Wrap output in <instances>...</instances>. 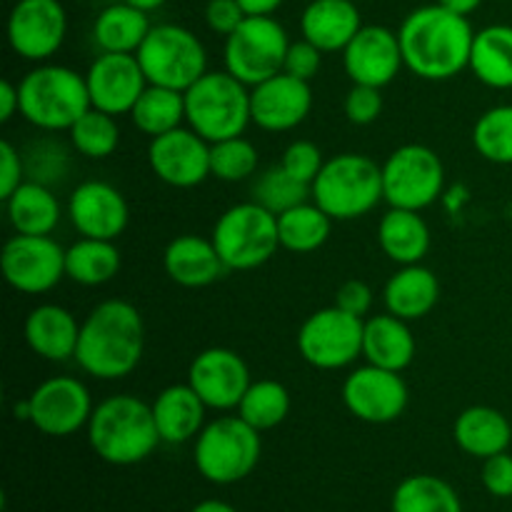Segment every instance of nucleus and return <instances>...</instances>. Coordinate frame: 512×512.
<instances>
[{
	"label": "nucleus",
	"mask_w": 512,
	"mask_h": 512,
	"mask_svg": "<svg viewBox=\"0 0 512 512\" xmlns=\"http://www.w3.org/2000/svg\"><path fill=\"white\" fill-rule=\"evenodd\" d=\"M148 165L155 178L170 188H198L210 178V143L193 128L180 125L150 138Z\"/></svg>",
	"instance_id": "f3484780"
},
{
	"label": "nucleus",
	"mask_w": 512,
	"mask_h": 512,
	"mask_svg": "<svg viewBox=\"0 0 512 512\" xmlns=\"http://www.w3.org/2000/svg\"><path fill=\"white\" fill-rule=\"evenodd\" d=\"M415 350H418V345H415V335L410 330L408 320L398 318L393 313L373 315V318L365 320V363L393 370V373H403L415 360Z\"/></svg>",
	"instance_id": "cd10ccee"
},
{
	"label": "nucleus",
	"mask_w": 512,
	"mask_h": 512,
	"mask_svg": "<svg viewBox=\"0 0 512 512\" xmlns=\"http://www.w3.org/2000/svg\"><path fill=\"white\" fill-rule=\"evenodd\" d=\"M150 28L153 23L145 10L120 0L100 10L93 23V40L100 53H138Z\"/></svg>",
	"instance_id": "2f4dec72"
},
{
	"label": "nucleus",
	"mask_w": 512,
	"mask_h": 512,
	"mask_svg": "<svg viewBox=\"0 0 512 512\" xmlns=\"http://www.w3.org/2000/svg\"><path fill=\"white\" fill-rule=\"evenodd\" d=\"M163 268L180 288H208L228 273L213 238H200L193 233L170 240L163 253Z\"/></svg>",
	"instance_id": "b1692460"
},
{
	"label": "nucleus",
	"mask_w": 512,
	"mask_h": 512,
	"mask_svg": "<svg viewBox=\"0 0 512 512\" xmlns=\"http://www.w3.org/2000/svg\"><path fill=\"white\" fill-rule=\"evenodd\" d=\"M5 203L10 225L20 235H50L60 223V200L38 180H23Z\"/></svg>",
	"instance_id": "7c9ffc66"
},
{
	"label": "nucleus",
	"mask_w": 512,
	"mask_h": 512,
	"mask_svg": "<svg viewBox=\"0 0 512 512\" xmlns=\"http://www.w3.org/2000/svg\"><path fill=\"white\" fill-rule=\"evenodd\" d=\"M125 3L135 5V8L145 10V13H153V10H158L160 5H165V0H125Z\"/></svg>",
	"instance_id": "6e6d98bb"
},
{
	"label": "nucleus",
	"mask_w": 512,
	"mask_h": 512,
	"mask_svg": "<svg viewBox=\"0 0 512 512\" xmlns=\"http://www.w3.org/2000/svg\"><path fill=\"white\" fill-rule=\"evenodd\" d=\"M440 300V283L438 275L423 263L400 265L390 280L385 283L383 303L385 310L398 318L413 320L425 318Z\"/></svg>",
	"instance_id": "bb28decb"
},
{
	"label": "nucleus",
	"mask_w": 512,
	"mask_h": 512,
	"mask_svg": "<svg viewBox=\"0 0 512 512\" xmlns=\"http://www.w3.org/2000/svg\"><path fill=\"white\" fill-rule=\"evenodd\" d=\"M313 110V88L308 80L278 73L250 88V118L265 133H288Z\"/></svg>",
	"instance_id": "412c9836"
},
{
	"label": "nucleus",
	"mask_w": 512,
	"mask_h": 512,
	"mask_svg": "<svg viewBox=\"0 0 512 512\" xmlns=\"http://www.w3.org/2000/svg\"><path fill=\"white\" fill-rule=\"evenodd\" d=\"M250 368L235 350H200L188 368V385L200 395L208 410L230 413L238 410L245 390L250 388Z\"/></svg>",
	"instance_id": "a211bd4d"
},
{
	"label": "nucleus",
	"mask_w": 512,
	"mask_h": 512,
	"mask_svg": "<svg viewBox=\"0 0 512 512\" xmlns=\"http://www.w3.org/2000/svg\"><path fill=\"white\" fill-rule=\"evenodd\" d=\"M378 245L393 263H423L430 250V228L418 210L390 208L378 223Z\"/></svg>",
	"instance_id": "c756f323"
},
{
	"label": "nucleus",
	"mask_w": 512,
	"mask_h": 512,
	"mask_svg": "<svg viewBox=\"0 0 512 512\" xmlns=\"http://www.w3.org/2000/svg\"><path fill=\"white\" fill-rule=\"evenodd\" d=\"M480 480L493 498H512V455L508 450L483 460Z\"/></svg>",
	"instance_id": "49530a36"
},
{
	"label": "nucleus",
	"mask_w": 512,
	"mask_h": 512,
	"mask_svg": "<svg viewBox=\"0 0 512 512\" xmlns=\"http://www.w3.org/2000/svg\"><path fill=\"white\" fill-rule=\"evenodd\" d=\"M453 440L470 458H493V455L505 453L510 448L512 425L498 408L473 405L455 418Z\"/></svg>",
	"instance_id": "c85d7f7f"
},
{
	"label": "nucleus",
	"mask_w": 512,
	"mask_h": 512,
	"mask_svg": "<svg viewBox=\"0 0 512 512\" xmlns=\"http://www.w3.org/2000/svg\"><path fill=\"white\" fill-rule=\"evenodd\" d=\"M260 433L240 415H220L205 423L195 438L193 460L208 483L233 485L248 478L260 463Z\"/></svg>",
	"instance_id": "0eeeda50"
},
{
	"label": "nucleus",
	"mask_w": 512,
	"mask_h": 512,
	"mask_svg": "<svg viewBox=\"0 0 512 512\" xmlns=\"http://www.w3.org/2000/svg\"><path fill=\"white\" fill-rule=\"evenodd\" d=\"M335 305L345 310V313L365 318L370 308H373V290L363 280H345L338 288V293H335Z\"/></svg>",
	"instance_id": "8fccbe9b"
},
{
	"label": "nucleus",
	"mask_w": 512,
	"mask_h": 512,
	"mask_svg": "<svg viewBox=\"0 0 512 512\" xmlns=\"http://www.w3.org/2000/svg\"><path fill=\"white\" fill-rule=\"evenodd\" d=\"M310 200L333 220L363 218L385 200L383 165L360 153L333 155L310 185Z\"/></svg>",
	"instance_id": "39448f33"
},
{
	"label": "nucleus",
	"mask_w": 512,
	"mask_h": 512,
	"mask_svg": "<svg viewBox=\"0 0 512 512\" xmlns=\"http://www.w3.org/2000/svg\"><path fill=\"white\" fill-rule=\"evenodd\" d=\"M190 512H238L230 503L225 500H203V503L195 505Z\"/></svg>",
	"instance_id": "5fc2aeb1"
},
{
	"label": "nucleus",
	"mask_w": 512,
	"mask_h": 512,
	"mask_svg": "<svg viewBox=\"0 0 512 512\" xmlns=\"http://www.w3.org/2000/svg\"><path fill=\"white\" fill-rule=\"evenodd\" d=\"M438 3L443 5V8L453 10V13H458V15H473L475 10L483 5V0H438Z\"/></svg>",
	"instance_id": "864d4df0"
},
{
	"label": "nucleus",
	"mask_w": 512,
	"mask_h": 512,
	"mask_svg": "<svg viewBox=\"0 0 512 512\" xmlns=\"http://www.w3.org/2000/svg\"><path fill=\"white\" fill-rule=\"evenodd\" d=\"M213 243L228 270H255L280 248L278 215L248 200L225 210L213 225Z\"/></svg>",
	"instance_id": "1a4fd4ad"
},
{
	"label": "nucleus",
	"mask_w": 512,
	"mask_h": 512,
	"mask_svg": "<svg viewBox=\"0 0 512 512\" xmlns=\"http://www.w3.org/2000/svg\"><path fill=\"white\" fill-rule=\"evenodd\" d=\"M345 118L353 125H373L383 115V90L370 85H353L345 95Z\"/></svg>",
	"instance_id": "c03bdc74"
},
{
	"label": "nucleus",
	"mask_w": 512,
	"mask_h": 512,
	"mask_svg": "<svg viewBox=\"0 0 512 512\" xmlns=\"http://www.w3.org/2000/svg\"><path fill=\"white\" fill-rule=\"evenodd\" d=\"M473 145L480 158L512 165V105H495L475 120Z\"/></svg>",
	"instance_id": "ea45409f"
},
{
	"label": "nucleus",
	"mask_w": 512,
	"mask_h": 512,
	"mask_svg": "<svg viewBox=\"0 0 512 512\" xmlns=\"http://www.w3.org/2000/svg\"><path fill=\"white\" fill-rule=\"evenodd\" d=\"M23 335L28 348L38 358L50 360V363H68V360H75L80 323L63 305L43 303L28 313Z\"/></svg>",
	"instance_id": "5701e85b"
},
{
	"label": "nucleus",
	"mask_w": 512,
	"mask_h": 512,
	"mask_svg": "<svg viewBox=\"0 0 512 512\" xmlns=\"http://www.w3.org/2000/svg\"><path fill=\"white\" fill-rule=\"evenodd\" d=\"M365 320L338 305L315 310L298 330L300 358L318 370H345L363 355Z\"/></svg>",
	"instance_id": "f8f14e48"
},
{
	"label": "nucleus",
	"mask_w": 512,
	"mask_h": 512,
	"mask_svg": "<svg viewBox=\"0 0 512 512\" xmlns=\"http://www.w3.org/2000/svg\"><path fill=\"white\" fill-rule=\"evenodd\" d=\"M120 265H123V258L115 240L80 235V240L65 248V278L85 288L110 283L120 273Z\"/></svg>",
	"instance_id": "72a5a7b5"
},
{
	"label": "nucleus",
	"mask_w": 512,
	"mask_h": 512,
	"mask_svg": "<svg viewBox=\"0 0 512 512\" xmlns=\"http://www.w3.org/2000/svg\"><path fill=\"white\" fill-rule=\"evenodd\" d=\"M5 283L23 295H43L65 278V248L50 235H20L5 240L0 253Z\"/></svg>",
	"instance_id": "4468645a"
},
{
	"label": "nucleus",
	"mask_w": 512,
	"mask_h": 512,
	"mask_svg": "<svg viewBox=\"0 0 512 512\" xmlns=\"http://www.w3.org/2000/svg\"><path fill=\"white\" fill-rule=\"evenodd\" d=\"M468 70L488 88H512V25L495 23L475 33Z\"/></svg>",
	"instance_id": "473e14b6"
},
{
	"label": "nucleus",
	"mask_w": 512,
	"mask_h": 512,
	"mask_svg": "<svg viewBox=\"0 0 512 512\" xmlns=\"http://www.w3.org/2000/svg\"><path fill=\"white\" fill-rule=\"evenodd\" d=\"M85 430L93 453L105 463L120 468L143 463L163 443L155 428L150 403L130 393L100 400Z\"/></svg>",
	"instance_id": "7ed1b4c3"
},
{
	"label": "nucleus",
	"mask_w": 512,
	"mask_h": 512,
	"mask_svg": "<svg viewBox=\"0 0 512 512\" xmlns=\"http://www.w3.org/2000/svg\"><path fill=\"white\" fill-rule=\"evenodd\" d=\"M445 165L433 148L408 143L383 163V198L390 208L425 210L443 195Z\"/></svg>",
	"instance_id": "9b49d317"
},
{
	"label": "nucleus",
	"mask_w": 512,
	"mask_h": 512,
	"mask_svg": "<svg viewBox=\"0 0 512 512\" xmlns=\"http://www.w3.org/2000/svg\"><path fill=\"white\" fill-rule=\"evenodd\" d=\"M185 123L210 145L243 135L250 118V88L228 70H208L185 90Z\"/></svg>",
	"instance_id": "423d86ee"
},
{
	"label": "nucleus",
	"mask_w": 512,
	"mask_h": 512,
	"mask_svg": "<svg viewBox=\"0 0 512 512\" xmlns=\"http://www.w3.org/2000/svg\"><path fill=\"white\" fill-rule=\"evenodd\" d=\"M245 15H275L285 0H238Z\"/></svg>",
	"instance_id": "603ef678"
},
{
	"label": "nucleus",
	"mask_w": 512,
	"mask_h": 512,
	"mask_svg": "<svg viewBox=\"0 0 512 512\" xmlns=\"http://www.w3.org/2000/svg\"><path fill=\"white\" fill-rule=\"evenodd\" d=\"M130 120L148 138L170 133L185 123V95L180 90L148 83V88L130 110Z\"/></svg>",
	"instance_id": "c9c22d12"
},
{
	"label": "nucleus",
	"mask_w": 512,
	"mask_h": 512,
	"mask_svg": "<svg viewBox=\"0 0 512 512\" xmlns=\"http://www.w3.org/2000/svg\"><path fill=\"white\" fill-rule=\"evenodd\" d=\"M20 113V93L13 80L0 83V123H8Z\"/></svg>",
	"instance_id": "3c124183"
},
{
	"label": "nucleus",
	"mask_w": 512,
	"mask_h": 512,
	"mask_svg": "<svg viewBox=\"0 0 512 512\" xmlns=\"http://www.w3.org/2000/svg\"><path fill=\"white\" fill-rule=\"evenodd\" d=\"M405 68L423 80H450L470 68L475 30L468 15L440 3L423 5L405 15L398 28Z\"/></svg>",
	"instance_id": "f257e3e1"
},
{
	"label": "nucleus",
	"mask_w": 512,
	"mask_h": 512,
	"mask_svg": "<svg viewBox=\"0 0 512 512\" xmlns=\"http://www.w3.org/2000/svg\"><path fill=\"white\" fill-rule=\"evenodd\" d=\"M253 200L270 210L273 215L285 213V210L295 208V205L310 200V185L303 180L293 178L283 165H273V168L263 170L253 183Z\"/></svg>",
	"instance_id": "a19ab883"
},
{
	"label": "nucleus",
	"mask_w": 512,
	"mask_h": 512,
	"mask_svg": "<svg viewBox=\"0 0 512 512\" xmlns=\"http://www.w3.org/2000/svg\"><path fill=\"white\" fill-rule=\"evenodd\" d=\"M363 28L353 0H308L300 15V33L323 53H343Z\"/></svg>",
	"instance_id": "393cba45"
},
{
	"label": "nucleus",
	"mask_w": 512,
	"mask_h": 512,
	"mask_svg": "<svg viewBox=\"0 0 512 512\" xmlns=\"http://www.w3.org/2000/svg\"><path fill=\"white\" fill-rule=\"evenodd\" d=\"M18 93L20 115L45 133L70 130L80 115L93 108L85 75L68 65L38 63L20 78Z\"/></svg>",
	"instance_id": "20e7f679"
},
{
	"label": "nucleus",
	"mask_w": 512,
	"mask_h": 512,
	"mask_svg": "<svg viewBox=\"0 0 512 512\" xmlns=\"http://www.w3.org/2000/svg\"><path fill=\"white\" fill-rule=\"evenodd\" d=\"M90 105L108 115H130L133 105L148 88L135 53H100L85 70Z\"/></svg>",
	"instance_id": "6ab92c4d"
},
{
	"label": "nucleus",
	"mask_w": 512,
	"mask_h": 512,
	"mask_svg": "<svg viewBox=\"0 0 512 512\" xmlns=\"http://www.w3.org/2000/svg\"><path fill=\"white\" fill-rule=\"evenodd\" d=\"M330 230H333V218L313 200H305L278 215L280 248L290 250V253H315L328 243Z\"/></svg>",
	"instance_id": "f704fd0d"
},
{
	"label": "nucleus",
	"mask_w": 512,
	"mask_h": 512,
	"mask_svg": "<svg viewBox=\"0 0 512 512\" xmlns=\"http://www.w3.org/2000/svg\"><path fill=\"white\" fill-rule=\"evenodd\" d=\"M25 403H28V423L48 438H70L88 428L95 408L88 385L73 375H55L43 380L25 398Z\"/></svg>",
	"instance_id": "ddd939ff"
},
{
	"label": "nucleus",
	"mask_w": 512,
	"mask_h": 512,
	"mask_svg": "<svg viewBox=\"0 0 512 512\" xmlns=\"http://www.w3.org/2000/svg\"><path fill=\"white\" fill-rule=\"evenodd\" d=\"M260 153L248 138L235 135V138L220 140L210 145V175L223 183H240L250 175L258 173Z\"/></svg>",
	"instance_id": "79ce46f5"
},
{
	"label": "nucleus",
	"mask_w": 512,
	"mask_h": 512,
	"mask_svg": "<svg viewBox=\"0 0 512 512\" xmlns=\"http://www.w3.org/2000/svg\"><path fill=\"white\" fill-rule=\"evenodd\" d=\"M68 13L60 0H18L8 15V45L28 63H48L65 43Z\"/></svg>",
	"instance_id": "dca6fc26"
},
{
	"label": "nucleus",
	"mask_w": 512,
	"mask_h": 512,
	"mask_svg": "<svg viewBox=\"0 0 512 512\" xmlns=\"http://www.w3.org/2000/svg\"><path fill=\"white\" fill-rule=\"evenodd\" d=\"M150 408H153L160 440L168 445H183L188 440H195L205 428L208 405L188 383L168 385L165 390H160Z\"/></svg>",
	"instance_id": "a878e982"
},
{
	"label": "nucleus",
	"mask_w": 512,
	"mask_h": 512,
	"mask_svg": "<svg viewBox=\"0 0 512 512\" xmlns=\"http://www.w3.org/2000/svg\"><path fill=\"white\" fill-rule=\"evenodd\" d=\"M393 512H463L460 495L438 475H410L395 488Z\"/></svg>",
	"instance_id": "e433bc0d"
},
{
	"label": "nucleus",
	"mask_w": 512,
	"mask_h": 512,
	"mask_svg": "<svg viewBox=\"0 0 512 512\" xmlns=\"http://www.w3.org/2000/svg\"><path fill=\"white\" fill-rule=\"evenodd\" d=\"M25 163L20 150L10 140L0 143V200H8L23 185Z\"/></svg>",
	"instance_id": "09e8293b"
},
{
	"label": "nucleus",
	"mask_w": 512,
	"mask_h": 512,
	"mask_svg": "<svg viewBox=\"0 0 512 512\" xmlns=\"http://www.w3.org/2000/svg\"><path fill=\"white\" fill-rule=\"evenodd\" d=\"M245 18H248V15L240 8L238 0H208V3H205V25H208L215 35L228 38L230 33H235V28H238Z\"/></svg>",
	"instance_id": "de8ad7c7"
},
{
	"label": "nucleus",
	"mask_w": 512,
	"mask_h": 512,
	"mask_svg": "<svg viewBox=\"0 0 512 512\" xmlns=\"http://www.w3.org/2000/svg\"><path fill=\"white\" fill-rule=\"evenodd\" d=\"M68 138L75 153L83 155V158L105 160L120 145L118 118L98 108H90L88 113L75 120L73 128L68 130Z\"/></svg>",
	"instance_id": "58836bf2"
},
{
	"label": "nucleus",
	"mask_w": 512,
	"mask_h": 512,
	"mask_svg": "<svg viewBox=\"0 0 512 512\" xmlns=\"http://www.w3.org/2000/svg\"><path fill=\"white\" fill-rule=\"evenodd\" d=\"M138 63L150 85L185 90L208 73V50L190 28L175 23L153 25L138 48Z\"/></svg>",
	"instance_id": "6e6552de"
},
{
	"label": "nucleus",
	"mask_w": 512,
	"mask_h": 512,
	"mask_svg": "<svg viewBox=\"0 0 512 512\" xmlns=\"http://www.w3.org/2000/svg\"><path fill=\"white\" fill-rule=\"evenodd\" d=\"M293 40L273 15H248L225 38L223 63L230 75L248 88L283 73L285 55Z\"/></svg>",
	"instance_id": "9d476101"
},
{
	"label": "nucleus",
	"mask_w": 512,
	"mask_h": 512,
	"mask_svg": "<svg viewBox=\"0 0 512 512\" xmlns=\"http://www.w3.org/2000/svg\"><path fill=\"white\" fill-rule=\"evenodd\" d=\"M340 395L348 413L370 425L395 423L405 413L410 400L403 375L370 363L350 370Z\"/></svg>",
	"instance_id": "2eb2a0df"
},
{
	"label": "nucleus",
	"mask_w": 512,
	"mask_h": 512,
	"mask_svg": "<svg viewBox=\"0 0 512 512\" xmlns=\"http://www.w3.org/2000/svg\"><path fill=\"white\" fill-rule=\"evenodd\" d=\"M68 218L83 238L118 240L130 223V208L115 185L85 180L70 193Z\"/></svg>",
	"instance_id": "4be33fe9"
},
{
	"label": "nucleus",
	"mask_w": 512,
	"mask_h": 512,
	"mask_svg": "<svg viewBox=\"0 0 512 512\" xmlns=\"http://www.w3.org/2000/svg\"><path fill=\"white\" fill-rule=\"evenodd\" d=\"M343 65L353 85L383 90L405 68L398 30L385 25H363L343 50Z\"/></svg>",
	"instance_id": "aec40b11"
},
{
	"label": "nucleus",
	"mask_w": 512,
	"mask_h": 512,
	"mask_svg": "<svg viewBox=\"0 0 512 512\" xmlns=\"http://www.w3.org/2000/svg\"><path fill=\"white\" fill-rule=\"evenodd\" d=\"M280 165H283L293 178L313 185V180L318 178V173L323 170L325 158L323 150H320L313 140H293V143L285 148Z\"/></svg>",
	"instance_id": "37998d69"
},
{
	"label": "nucleus",
	"mask_w": 512,
	"mask_h": 512,
	"mask_svg": "<svg viewBox=\"0 0 512 512\" xmlns=\"http://www.w3.org/2000/svg\"><path fill=\"white\" fill-rule=\"evenodd\" d=\"M323 50L315 48L310 40L300 38L293 40L288 48V55H285V65H283V73L293 75V78L300 80H313L315 75L320 73V65H323Z\"/></svg>",
	"instance_id": "a18cd8bd"
},
{
	"label": "nucleus",
	"mask_w": 512,
	"mask_h": 512,
	"mask_svg": "<svg viewBox=\"0 0 512 512\" xmlns=\"http://www.w3.org/2000/svg\"><path fill=\"white\" fill-rule=\"evenodd\" d=\"M145 323L133 303L120 298L95 305L80 323L75 363L95 380H123L143 360Z\"/></svg>",
	"instance_id": "f03ea898"
},
{
	"label": "nucleus",
	"mask_w": 512,
	"mask_h": 512,
	"mask_svg": "<svg viewBox=\"0 0 512 512\" xmlns=\"http://www.w3.org/2000/svg\"><path fill=\"white\" fill-rule=\"evenodd\" d=\"M238 415L258 433L273 430L290 415V393L278 380H253L238 405Z\"/></svg>",
	"instance_id": "4c0bfd02"
}]
</instances>
